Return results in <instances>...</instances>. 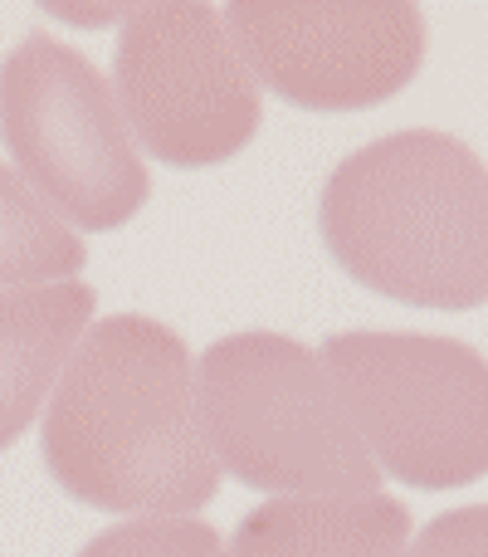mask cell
<instances>
[{
    "label": "cell",
    "instance_id": "cell-3",
    "mask_svg": "<svg viewBox=\"0 0 488 557\" xmlns=\"http://www.w3.org/2000/svg\"><path fill=\"white\" fill-rule=\"evenodd\" d=\"M196 406L215 465L264 494H381L333 376L284 333L221 337L196 362Z\"/></svg>",
    "mask_w": 488,
    "mask_h": 557
},
{
    "label": "cell",
    "instance_id": "cell-10",
    "mask_svg": "<svg viewBox=\"0 0 488 557\" xmlns=\"http://www.w3.org/2000/svg\"><path fill=\"white\" fill-rule=\"evenodd\" d=\"M84 264V240L64 231L59 215L10 166H0V294L68 284Z\"/></svg>",
    "mask_w": 488,
    "mask_h": 557
},
{
    "label": "cell",
    "instance_id": "cell-4",
    "mask_svg": "<svg viewBox=\"0 0 488 557\" xmlns=\"http://www.w3.org/2000/svg\"><path fill=\"white\" fill-rule=\"evenodd\" d=\"M323 367L376 470L411 490L488 474V357L435 333H337Z\"/></svg>",
    "mask_w": 488,
    "mask_h": 557
},
{
    "label": "cell",
    "instance_id": "cell-5",
    "mask_svg": "<svg viewBox=\"0 0 488 557\" xmlns=\"http://www.w3.org/2000/svg\"><path fill=\"white\" fill-rule=\"evenodd\" d=\"M0 143L39 201L78 231H117L152 196L103 74L45 29L0 64Z\"/></svg>",
    "mask_w": 488,
    "mask_h": 557
},
{
    "label": "cell",
    "instance_id": "cell-11",
    "mask_svg": "<svg viewBox=\"0 0 488 557\" xmlns=\"http://www.w3.org/2000/svg\"><path fill=\"white\" fill-rule=\"evenodd\" d=\"M78 557H225V548L201 519H133L103 529Z\"/></svg>",
    "mask_w": 488,
    "mask_h": 557
},
{
    "label": "cell",
    "instance_id": "cell-7",
    "mask_svg": "<svg viewBox=\"0 0 488 557\" xmlns=\"http://www.w3.org/2000/svg\"><path fill=\"white\" fill-rule=\"evenodd\" d=\"M225 29L259 84L313 113L386 103L425 59L411 0H235Z\"/></svg>",
    "mask_w": 488,
    "mask_h": 557
},
{
    "label": "cell",
    "instance_id": "cell-2",
    "mask_svg": "<svg viewBox=\"0 0 488 557\" xmlns=\"http://www.w3.org/2000/svg\"><path fill=\"white\" fill-rule=\"evenodd\" d=\"M323 245L362 288L411 308L488 304V166L435 127L376 137L323 186Z\"/></svg>",
    "mask_w": 488,
    "mask_h": 557
},
{
    "label": "cell",
    "instance_id": "cell-9",
    "mask_svg": "<svg viewBox=\"0 0 488 557\" xmlns=\"http://www.w3.org/2000/svg\"><path fill=\"white\" fill-rule=\"evenodd\" d=\"M93 318L88 284H45L0 294V455L29 431L54 376Z\"/></svg>",
    "mask_w": 488,
    "mask_h": 557
},
{
    "label": "cell",
    "instance_id": "cell-1",
    "mask_svg": "<svg viewBox=\"0 0 488 557\" xmlns=\"http://www.w3.org/2000/svg\"><path fill=\"white\" fill-rule=\"evenodd\" d=\"M39 455L59 490L98 513L182 519L221 494L191 352L142 313L98 318L78 337L39 425Z\"/></svg>",
    "mask_w": 488,
    "mask_h": 557
},
{
    "label": "cell",
    "instance_id": "cell-8",
    "mask_svg": "<svg viewBox=\"0 0 488 557\" xmlns=\"http://www.w3.org/2000/svg\"><path fill=\"white\" fill-rule=\"evenodd\" d=\"M405 533L391 494H278L240 519L230 557H401Z\"/></svg>",
    "mask_w": 488,
    "mask_h": 557
},
{
    "label": "cell",
    "instance_id": "cell-6",
    "mask_svg": "<svg viewBox=\"0 0 488 557\" xmlns=\"http://www.w3.org/2000/svg\"><path fill=\"white\" fill-rule=\"evenodd\" d=\"M117 113L137 147L166 166H221L259 133V84L201 0L133 5L113 54Z\"/></svg>",
    "mask_w": 488,
    "mask_h": 557
},
{
    "label": "cell",
    "instance_id": "cell-12",
    "mask_svg": "<svg viewBox=\"0 0 488 557\" xmlns=\"http://www.w3.org/2000/svg\"><path fill=\"white\" fill-rule=\"evenodd\" d=\"M401 557H488V504L450 509L430 519Z\"/></svg>",
    "mask_w": 488,
    "mask_h": 557
}]
</instances>
